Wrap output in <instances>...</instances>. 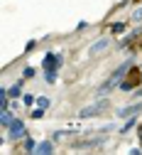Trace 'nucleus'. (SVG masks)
Returning <instances> with one entry per match:
<instances>
[{
	"mask_svg": "<svg viewBox=\"0 0 142 155\" xmlns=\"http://www.w3.org/2000/svg\"><path fill=\"white\" fill-rule=\"evenodd\" d=\"M42 116H44V108H42V106L32 111V118H34V121H37V118H42Z\"/></svg>",
	"mask_w": 142,
	"mask_h": 155,
	"instance_id": "obj_14",
	"label": "nucleus"
},
{
	"mask_svg": "<svg viewBox=\"0 0 142 155\" xmlns=\"http://www.w3.org/2000/svg\"><path fill=\"white\" fill-rule=\"evenodd\" d=\"M110 47V40H108V37H103V40H98L96 45H91V54H100V52H103V49H108Z\"/></svg>",
	"mask_w": 142,
	"mask_h": 155,
	"instance_id": "obj_5",
	"label": "nucleus"
},
{
	"mask_svg": "<svg viewBox=\"0 0 142 155\" xmlns=\"http://www.w3.org/2000/svg\"><path fill=\"white\" fill-rule=\"evenodd\" d=\"M108 108V101L103 99V101H98V104H93V106H88V108H84L78 116L81 118H88V116H96V113H100V111H106Z\"/></svg>",
	"mask_w": 142,
	"mask_h": 155,
	"instance_id": "obj_2",
	"label": "nucleus"
},
{
	"mask_svg": "<svg viewBox=\"0 0 142 155\" xmlns=\"http://www.w3.org/2000/svg\"><path fill=\"white\" fill-rule=\"evenodd\" d=\"M44 79H47V84H54L56 81V71H44Z\"/></svg>",
	"mask_w": 142,
	"mask_h": 155,
	"instance_id": "obj_12",
	"label": "nucleus"
},
{
	"mask_svg": "<svg viewBox=\"0 0 142 155\" xmlns=\"http://www.w3.org/2000/svg\"><path fill=\"white\" fill-rule=\"evenodd\" d=\"M22 104H25V106H32V104H34V96H32V94H25V96H22Z\"/></svg>",
	"mask_w": 142,
	"mask_h": 155,
	"instance_id": "obj_13",
	"label": "nucleus"
},
{
	"mask_svg": "<svg viewBox=\"0 0 142 155\" xmlns=\"http://www.w3.org/2000/svg\"><path fill=\"white\" fill-rule=\"evenodd\" d=\"M10 96L12 99H17V96H22V81H17L12 89H10Z\"/></svg>",
	"mask_w": 142,
	"mask_h": 155,
	"instance_id": "obj_10",
	"label": "nucleus"
},
{
	"mask_svg": "<svg viewBox=\"0 0 142 155\" xmlns=\"http://www.w3.org/2000/svg\"><path fill=\"white\" fill-rule=\"evenodd\" d=\"M37 106L47 108V106H49V99H47V96H39V99H37Z\"/></svg>",
	"mask_w": 142,
	"mask_h": 155,
	"instance_id": "obj_15",
	"label": "nucleus"
},
{
	"mask_svg": "<svg viewBox=\"0 0 142 155\" xmlns=\"http://www.w3.org/2000/svg\"><path fill=\"white\" fill-rule=\"evenodd\" d=\"M137 84H140V81H137V71H132V76H130L125 84H120V89H123V91H130V89H135Z\"/></svg>",
	"mask_w": 142,
	"mask_h": 155,
	"instance_id": "obj_7",
	"label": "nucleus"
},
{
	"mask_svg": "<svg viewBox=\"0 0 142 155\" xmlns=\"http://www.w3.org/2000/svg\"><path fill=\"white\" fill-rule=\"evenodd\" d=\"M132 126H135V118H130V121H128V123H125V126H123V130H130V128H132Z\"/></svg>",
	"mask_w": 142,
	"mask_h": 155,
	"instance_id": "obj_16",
	"label": "nucleus"
},
{
	"mask_svg": "<svg viewBox=\"0 0 142 155\" xmlns=\"http://www.w3.org/2000/svg\"><path fill=\"white\" fill-rule=\"evenodd\" d=\"M137 111H142V104H135V106L123 108V111H120V116H132V113H137Z\"/></svg>",
	"mask_w": 142,
	"mask_h": 155,
	"instance_id": "obj_9",
	"label": "nucleus"
},
{
	"mask_svg": "<svg viewBox=\"0 0 142 155\" xmlns=\"http://www.w3.org/2000/svg\"><path fill=\"white\" fill-rule=\"evenodd\" d=\"M123 30H125V25H120V22H118V25H113V32H123Z\"/></svg>",
	"mask_w": 142,
	"mask_h": 155,
	"instance_id": "obj_17",
	"label": "nucleus"
},
{
	"mask_svg": "<svg viewBox=\"0 0 142 155\" xmlns=\"http://www.w3.org/2000/svg\"><path fill=\"white\" fill-rule=\"evenodd\" d=\"M128 69H130V62H125V64L120 67V69H118V71H115V74H113V76H110V79H108V81H106L103 86H100L98 91H108V89H113V86H115V84H118L120 79H123V74H125Z\"/></svg>",
	"mask_w": 142,
	"mask_h": 155,
	"instance_id": "obj_1",
	"label": "nucleus"
},
{
	"mask_svg": "<svg viewBox=\"0 0 142 155\" xmlns=\"http://www.w3.org/2000/svg\"><path fill=\"white\" fill-rule=\"evenodd\" d=\"M25 150H27V153H32V150H37V143H34L32 138H25Z\"/></svg>",
	"mask_w": 142,
	"mask_h": 155,
	"instance_id": "obj_11",
	"label": "nucleus"
},
{
	"mask_svg": "<svg viewBox=\"0 0 142 155\" xmlns=\"http://www.w3.org/2000/svg\"><path fill=\"white\" fill-rule=\"evenodd\" d=\"M37 153H39V155H49V153H54V143H52V140L39 143V145H37Z\"/></svg>",
	"mask_w": 142,
	"mask_h": 155,
	"instance_id": "obj_6",
	"label": "nucleus"
},
{
	"mask_svg": "<svg viewBox=\"0 0 142 155\" xmlns=\"http://www.w3.org/2000/svg\"><path fill=\"white\" fill-rule=\"evenodd\" d=\"M59 67H62V57L54 54V52H49V54L44 57V71H54V69H59Z\"/></svg>",
	"mask_w": 142,
	"mask_h": 155,
	"instance_id": "obj_4",
	"label": "nucleus"
},
{
	"mask_svg": "<svg viewBox=\"0 0 142 155\" xmlns=\"http://www.w3.org/2000/svg\"><path fill=\"white\" fill-rule=\"evenodd\" d=\"M8 135H10L12 140H20V138H25V123L15 118V121L10 123V133H8Z\"/></svg>",
	"mask_w": 142,
	"mask_h": 155,
	"instance_id": "obj_3",
	"label": "nucleus"
},
{
	"mask_svg": "<svg viewBox=\"0 0 142 155\" xmlns=\"http://www.w3.org/2000/svg\"><path fill=\"white\" fill-rule=\"evenodd\" d=\"M12 121H15V118H12V113H10L8 108H3V113H0V123H3V128H10Z\"/></svg>",
	"mask_w": 142,
	"mask_h": 155,
	"instance_id": "obj_8",
	"label": "nucleus"
}]
</instances>
